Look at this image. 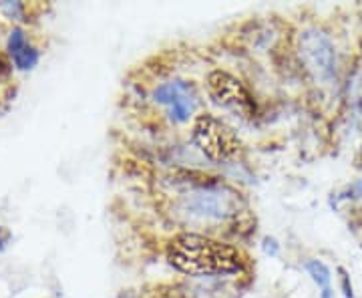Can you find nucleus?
<instances>
[{
  "instance_id": "obj_1",
  "label": "nucleus",
  "mask_w": 362,
  "mask_h": 298,
  "mask_svg": "<svg viewBox=\"0 0 362 298\" xmlns=\"http://www.w3.org/2000/svg\"><path fill=\"white\" fill-rule=\"evenodd\" d=\"M169 264L189 276H218L240 273L244 256L233 246L199 234H180L168 246Z\"/></svg>"
},
{
  "instance_id": "obj_2",
  "label": "nucleus",
  "mask_w": 362,
  "mask_h": 298,
  "mask_svg": "<svg viewBox=\"0 0 362 298\" xmlns=\"http://www.w3.org/2000/svg\"><path fill=\"white\" fill-rule=\"evenodd\" d=\"M192 135L199 151L211 161H230L240 151V139L232 127L209 113L195 117Z\"/></svg>"
},
{
  "instance_id": "obj_3",
  "label": "nucleus",
  "mask_w": 362,
  "mask_h": 298,
  "mask_svg": "<svg viewBox=\"0 0 362 298\" xmlns=\"http://www.w3.org/2000/svg\"><path fill=\"white\" fill-rule=\"evenodd\" d=\"M240 194L228 188H202L183 197V210L202 220H226L240 214Z\"/></svg>"
},
{
  "instance_id": "obj_4",
  "label": "nucleus",
  "mask_w": 362,
  "mask_h": 298,
  "mask_svg": "<svg viewBox=\"0 0 362 298\" xmlns=\"http://www.w3.org/2000/svg\"><path fill=\"white\" fill-rule=\"evenodd\" d=\"M207 87H209V93L214 95V99L220 105H223V107L235 109L240 113H252L254 101H252L250 93L230 73H226V71H214V73H209Z\"/></svg>"
},
{
  "instance_id": "obj_5",
  "label": "nucleus",
  "mask_w": 362,
  "mask_h": 298,
  "mask_svg": "<svg viewBox=\"0 0 362 298\" xmlns=\"http://www.w3.org/2000/svg\"><path fill=\"white\" fill-rule=\"evenodd\" d=\"M157 101L161 103H168L171 107V113L175 119H187L192 113V101L187 99V95L181 91V87L177 85H163L159 87V91L156 93Z\"/></svg>"
},
{
  "instance_id": "obj_6",
  "label": "nucleus",
  "mask_w": 362,
  "mask_h": 298,
  "mask_svg": "<svg viewBox=\"0 0 362 298\" xmlns=\"http://www.w3.org/2000/svg\"><path fill=\"white\" fill-rule=\"evenodd\" d=\"M11 52H13L14 63L21 69H30L37 63V52L30 47H26L25 35L21 30H14L13 37H11Z\"/></svg>"
},
{
  "instance_id": "obj_7",
  "label": "nucleus",
  "mask_w": 362,
  "mask_h": 298,
  "mask_svg": "<svg viewBox=\"0 0 362 298\" xmlns=\"http://www.w3.org/2000/svg\"><path fill=\"white\" fill-rule=\"evenodd\" d=\"M308 268H310V273L314 274V278H316V280L326 282V273H324V268L320 266V264H308Z\"/></svg>"
},
{
  "instance_id": "obj_8",
  "label": "nucleus",
  "mask_w": 362,
  "mask_h": 298,
  "mask_svg": "<svg viewBox=\"0 0 362 298\" xmlns=\"http://www.w3.org/2000/svg\"><path fill=\"white\" fill-rule=\"evenodd\" d=\"M361 159H362V149H361Z\"/></svg>"
}]
</instances>
